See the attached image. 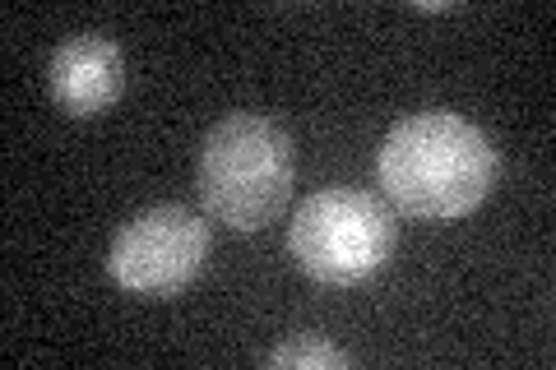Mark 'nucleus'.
<instances>
[{
  "label": "nucleus",
  "mask_w": 556,
  "mask_h": 370,
  "mask_svg": "<svg viewBox=\"0 0 556 370\" xmlns=\"http://www.w3.org/2000/svg\"><path fill=\"white\" fill-rule=\"evenodd\" d=\"M376 176L394 208L413 218H464L496 181V153L478 126L455 112L408 116L386 135Z\"/></svg>",
  "instance_id": "f257e3e1"
},
{
  "label": "nucleus",
  "mask_w": 556,
  "mask_h": 370,
  "mask_svg": "<svg viewBox=\"0 0 556 370\" xmlns=\"http://www.w3.org/2000/svg\"><path fill=\"white\" fill-rule=\"evenodd\" d=\"M292 139L269 116H228L204 135L195 190L204 214L232 227V232H260L278 218V208L292 195Z\"/></svg>",
  "instance_id": "f03ea898"
},
{
  "label": "nucleus",
  "mask_w": 556,
  "mask_h": 370,
  "mask_svg": "<svg viewBox=\"0 0 556 370\" xmlns=\"http://www.w3.org/2000/svg\"><path fill=\"white\" fill-rule=\"evenodd\" d=\"M394 214L380 200L348 186H329L298 204L288 227V251L316 283H362L394 251Z\"/></svg>",
  "instance_id": "7ed1b4c3"
},
{
  "label": "nucleus",
  "mask_w": 556,
  "mask_h": 370,
  "mask_svg": "<svg viewBox=\"0 0 556 370\" xmlns=\"http://www.w3.org/2000/svg\"><path fill=\"white\" fill-rule=\"evenodd\" d=\"M208 259V222L186 204H159L135 214L112 237L108 269L135 296H177L195 283Z\"/></svg>",
  "instance_id": "20e7f679"
},
{
  "label": "nucleus",
  "mask_w": 556,
  "mask_h": 370,
  "mask_svg": "<svg viewBox=\"0 0 556 370\" xmlns=\"http://www.w3.org/2000/svg\"><path fill=\"white\" fill-rule=\"evenodd\" d=\"M47 84L65 116H102L126 88V56L108 33H75L51 51Z\"/></svg>",
  "instance_id": "39448f33"
},
{
  "label": "nucleus",
  "mask_w": 556,
  "mask_h": 370,
  "mask_svg": "<svg viewBox=\"0 0 556 370\" xmlns=\"http://www.w3.org/2000/svg\"><path fill=\"white\" fill-rule=\"evenodd\" d=\"M265 366H302V370H343L353 366V357H348L343 347L316 339V333H298V339L278 343L265 352Z\"/></svg>",
  "instance_id": "423d86ee"
}]
</instances>
